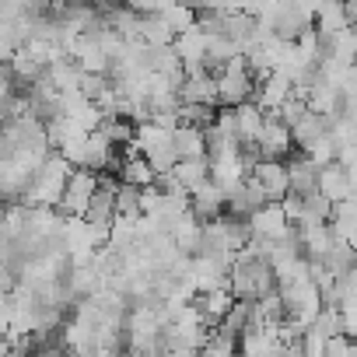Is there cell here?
Wrapping results in <instances>:
<instances>
[{
  "label": "cell",
  "instance_id": "cell-14",
  "mask_svg": "<svg viewBox=\"0 0 357 357\" xmlns=\"http://www.w3.org/2000/svg\"><path fill=\"white\" fill-rule=\"evenodd\" d=\"M183 105H221L218 98V77L211 74H197V77H186L183 84Z\"/></svg>",
  "mask_w": 357,
  "mask_h": 357
},
{
  "label": "cell",
  "instance_id": "cell-22",
  "mask_svg": "<svg viewBox=\"0 0 357 357\" xmlns=\"http://www.w3.org/2000/svg\"><path fill=\"white\" fill-rule=\"evenodd\" d=\"M218 112L221 109H214V105H183L178 109V126H193V130L207 133L218 126Z\"/></svg>",
  "mask_w": 357,
  "mask_h": 357
},
{
  "label": "cell",
  "instance_id": "cell-8",
  "mask_svg": "<svg viewBox=\"0 0 357 357\" xmlns=\"http://www.w3.org/2000/svg\"><path fill=\"white\" fill-rule=\"evenodd\" d=\"M225 211H228V197H225L214 183H207L204 190H197V193L190 197V214H193L200 225H214V221H221Z\"/></svg>",
  "mask_w": 357,
  "mask_h": 357
},
{
  "label": "cell",
  "instance_id": "cell-25",
  "mask_svg": "<svg viewBox=\"0 0 357 357\" xmlns=\"http://www.w3.org/2000/svg\"><path fill=\"white\" fill-rule=\"evenodd\" d=\"M126 357H137V354H126Z\"/></svg>",
  "mask_w": 357,
  "mask_h": 357
},
{
  "label": "cell",
  "instance_id": "cell-11",
  "mask_svg": "<svg viewBox=\"0 0 357 357\" xmlns=\"http://www.w3.org/2000/svg\"><path fill=\"white\" fill-rule=\"evenodd\" d=\"M266 204H270V200H266V193L252 183V175H249V183H245V186H238V190L228 197V214H235V218L249 221V218H252V214H259Z\"/></svg>",
  "mask_w": 357,
  "mask_h": 357
},
{
  "label": "cell",
  "instance_id": "cell-15",
  "mask_svg": "<svg viewBox=\"0 0 357 357\" xmlns=\"http://www.w3.org/2000/svg\"><path fill=\"white\" fill-rule=\"evenodd\" d=\"M235 119H238V144H259L263 130H266V112L249 102L242 109H235Z\"/></svg>",
  "mask_w": 357,
  "mask_h": 357
},
{
  "label": "cell",
  "instance_id": "cell-6",
  "mask_svg": "<svg viewBox=\"0 0 357 357\" xmlns=\"http://www.w3.org/2000/svg\"><path fill=\"white\" fill-rule=\"evenodd\" d=\"M294 147V133L287 123H280V116H266V130L259 137V151H263V161H284Z\"/></svg>",
  "mask_w": 357,
  "mask_h": 357
},
{
  "label": "cell",
  "instance_id": "cell-7",
  "mask_svg": "<svg viewBox=\"0 0 357 357\" xmlns=\"http://www.w3.org/2000/svg\"><path fill=\"white\" fill-rule=\"evenodd\" d=\"M287 172H291V197H315L319 193V178H322V168L308 158V154H298L287 161Z\"/></svg>",
  "mask_w": 357,
  "mask_h": 357
},
{
  "label": "cell",
  "instance_id": "cell-19",
  "mask_svg": "<svg viewBox=\"0 0 357 357\" xmlns=\"http://www.w3.org/2000/svg\"><path fill=\"white\" fill-rule=\"evenodd\" d=\"M315 29L329 32V36H343L350 32V18H347V4H322L315 11Z\"/></svg>",
  "mask_w": 357,
  "mask_h": 357
},
{
  "label": "cell",
  "instance_id": "cell-17",
  "mask_svg": "<svg viewBox=\"0 0 357 357\" xmlns=\"http://www.w3.org/2000/svg\"><path fill=\"white\" fill-rule=\"evenodd\" d=\"M175 178H178V186H183L190 197L197 190H204L211 183V158H197V161H183L175 168Z\"/></svg>",
  "mask_w": 357,
  "mask_h": 357
},
{
  "label": "cell",
  "instance_id": "cell-20",
  "mask_svg": "<svg viewBox=\"0 0 357 357\" xmlns=\"http://www.w3.org/2000/svg\"><path fill=\"white\" fill-rule=\"evenodd\" d=\"M98 133L112 144V147H133V140H137V123H130V119H116V116H105L102 119V126H98Z\"/></svg>",
  "mask_w": 357,
  "mask_h": 357
},
{
  "label": "cell",
  "instance_id": "cell-2",
  "mask_svg": "<svg viewBox=\"0 0 357 357\" xmlns=\"http://www.w3.org/2000/svg\"><path fill=\"white\" fill-rule=\"evenodd\" d=\"M218 98H221V109H242L256 98V81L245 67V53L235 56L218 77Z\"/></svg>",
  "mask_w": 357,
  "mask_h": 357
},
{
  "label": "cell",
  "instance_id": "cell-12",
  "mask_svg": "<svg viewBox=\"0 0 357 357\" xmlns=\"http://www.w3.org/2000/svg\"><path fill=\"white\" fill-rule=\"evenodd\" d=\"M291 133H294V144L301 147V154H308L322 137H329L333 133V123H329V116H319V112H308L298 126H291Z\"/></svg>",
  "mask_w": 357,
  "mask_h": 357
},
{
  "label": "cell",
  "instance_id": "cell-3",
  "mask_svg": "<svg viewBox=\"0 0 357 357\" xmlns=\"http://www.w3.org/2000/svg\"><path fill=\"white\" fill-rule=\"evenodd\" d=\"M95 193H98V175L88 172V168H74V175H70V183H67L63 200H60L56 211H60L67 221H77V218L88 214V204H91Z\"/></svg>",
  "mask_w": 357,
  "mask_h": 357
},
{
  "label": "cell",
  "instance_id": "cell-10",
  "mask_svg": "<svg viewBox=\"0 0 357 357\" xmlns=\"http://www.w3.org/2000/svg\"><path fill=\"white\" fill-rule=\"evenodd\" d=\"M319 193H322L326 200H333V204H347V200L357 197V190H354V183H350V175H347V168H343L340 161L329 165V168H322Z\"/></svg>",
  "mask_w": 357,
  "mask_h": 357
},
{
  "label": "cell",
  "instance_id": "cell-5",
  "mask_svg": "<svg viewBox=\"0 0 357 357\" xmlns=\"http://www.w3.org/2000/svg\"><path fill=\"white\" fill-rule=\"evenodd\" d=\"M249 228H252V238H259V242H280L294 225L287 221L284 204H266L259 214L249 218Z\"/></svg>",
  "mask_w": 357,
  "mask_h": 357
},
{
  "label": "cell",
  "instance_id": "cell-1",
  "mask_svg": "<svg viewBox=\"0 0 357 357\" xmlns=\"http://www.w3.org/2000/svg\"><path fill=\"white\" fill-rule=\"evenodd\" d=\"M280 280H277V270L270 259H259L252 256L249 249H242L235 256V266H231V294L238 301H249V305H259L266 301L270 294H277Z\"/></svg>",
  "mask_w": 357,
  "mask_h": 357
},
{
  "label": "cell",
  "instance_id": "cell-23",
  "mask_svg": "<svg viewBox=\"0 0 357 357\" xmlns=\"http://www.w3.org/2000/svg\"><path fill=\"white\" fill-rule=\"evenodd\" d=\"M200 357H242V340H231L221 329H214V336L207 340V347L200 350Z\"/></svg>",
  "mask_w": 357,
  "mask_h": 357
},
{
  "label": "cell",
  "instance_id": "cell-13",
  "mask_svg": "<svg viewBox=\"0 0 357 357\" xmlns=\"http://www.w3.org/2000/svg\"><path fill=\"white\" fill-rule=\"evenodd\" d=\"M84 221H88V225H95V228L112 231V225L119 221V204H116V193H109V190H102V186H98V193H95V197H91V204H88Z\"/></svg>",
  "mask_w": 357,
  "mask_h": 357
},
{
  "label": "cell",
  "instance_id": "cell-4",
  "mask_svg": "<svg viewBox=\"0 0 357 357\" xmlns=\"http://www.w3.org/2000/svg\"><path fill=\"white\" fill-rule=\"evenodd\" d=\"M252 183L266 193L270 204H284L291 197V172L287 161H259L252 168Z\"/></svg>",
  "mask_w": 357,
  "mask_h": 357
},
{
  "label": "cell",
  "instance_id": "cell-16",
  "mask_svg": "<svg viewBox=\"0 0 357 357\" xmlns=\"http://www.w3.org/2000/svg\"><path fill=\"white\" fill-rule=\"evenodd\" d=\"M119 178H123L126 186H137V190H151V186H154V178H158V172L151 168V161H147L144 154H137V151L130 147V158H126V165H123Z\"/></svg>",
  "mask_w": 357,
  "mask_h": 357
},
{
  "label": "cell",
  "instance_id": "cell-21",
  "mask_svg": "<svg viewBox=\"0 0 357 357\" xmlns=\"http://www.w3.org/2000/svg\"><path fill=\"white\" fill-rule=\"evenodd\" d=\"M312 333H315L319 340H326V343L343 340V336H347V319H343V312H340V308H322L319 319L312 322Z\"/></svg>",
  "mask_w": 357,
  "mask_h": 357
},
{
  "label": "cell",
  "instance_id": "cell-9",
  "mask_svg": "<svg viewBox=\"0 0 357 357\" xmlns=\"http://www.w3.org/2000/svg\"><path fill=\"white\" fill-rule=\"evenodd\" d=\"M294 95V84H291V77H284V74H273L270 81H263V84H256V105L266 112V116H273V112H280L284 109V102Z\"/></svg>",
  "mask_w": 357,
  "mask_h": 357
},
{
  "label": "cell",
  "instance_id": "cell-24",
  "mask_svg": "<svg viewBox=\"0 0 357 357\" xmlns=\"http://www.w3.org/2000/svg\"><path fill=\"white\" fill-rule=\"evenodd\" d=\"M308 112H312V105H308L305 98H298V95H291V98L284 102V109H280L277 116H280V123H287V126H298V123H301V119H305Z\"/></svg>",
  "mask_w": 357,
  "mask_h": 357
},
{
  "label": "cell",
  "instance_id": "cell-18",
  "mask_svg": "<svg viewBox=\"0 0 357 357\" xmlns=\"http://www.w3.org/2000/svg\"><path fill=\"white\" fill-rule=\"evenodd\" d=\"M175 151L183 161H197V158H207V133L193 130V126H178L175 130Z\"/></svg>",
  "mask_w": 357,
  "mask_h": 357
}]
</instances>
